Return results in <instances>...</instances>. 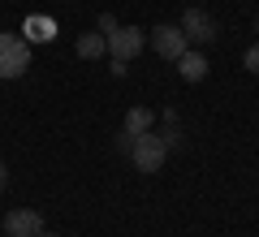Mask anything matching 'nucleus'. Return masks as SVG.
<instances>
[{"instance_id":"1","label":"nucleus","mask_w":259,"mask_h":237,"mask_svg":"<svg viewBox=\"0 0 259 237\" xmlns=\"http://www.w3.org/2000/svg\"><path fill=\"white\" fill-rule=\"evenodd\" d=\"M26 69H30V43L22 35H5V30H0V78L13 82V78H22Z\"/></svg>"},{"instance_id":"2","label":"nucleus","mask_w":259,"mask_h":237,"mask_svg":"<svg viewBox=\"0 0 259 237\" xmlns=\"http://www.w3.org/2000/svg\"><path fill=\"white\" fill-rule=\"evenodd\" d=\"M130 160H134V168L139 173H160L164 168V160H168V147H164V138L160 134H139L134 138V147H130Z\"/></svg>"},{"instance_id":"3","label":"nucleus","mask_w":259,"mask_h":237,"mask_svg":"<svg viewBox=\"0 0 259 237\" xmlns=\"http://www.w3.org/2000/svg\"><path fill=\"white\" fill-rule=\"evenodd\" d=\"M104 39H108L112 61H130V56H139V52H143V43H147V30H139V26H117L112 35H104Z\"/></svg>"},{"instance_id":"4","label":"nucleus","mask_w":259,"mask_h":237,"mask_svg":"<svg viewBox=\"0 0 259 237\" xmlns=\"http://www.w3.org/2000/svg\"><path fill=\"white\" fill-rule=\"evenodd\" d=\"M182 35L190 39V43L207 48V43H216V35H221V26H216V22L207 18L203 9H186V13H182Z\"/></svg>"},{"instance_id":"5","label":"nucleus","mask_w":259,"mask_h":237,"mask_svg":"<svg viewBox=\"0 0 259 237\" xmlns=\"http://www.w3.org/2000/svg\"><path fill=\"white\" fill-rule=\"evenodd\" d=\"M151 48H156L160 56H164V61H177V56L186 52V48H190V39L182 35V26H173V22H164V26H151Z\"/></svg>"},{"instance_id":"6","label":"nucleus","mask_w":259,"mask_h":237,"mask_svg":"<svg viewBox=\"0 0 259 237\" xmlns=\"http://www.w3.org/2000/svg\"><path fill=\"white\" fill-rule=\"evenodd\" d=\"M5 233L9 237H39L44 233V216L30 207H13L9 216H5Z\"/></svg>"},{"instance_id":"7","label":"nucleus","mask_w":259,"mask_h":237,"mask_svg":"<svg viewBox=\"0 0 259 237\" xmlns=\"http://www.w3.org/2000/svg\"><path fill=\"white\" fill-rule=\"evenodd\" d=\"M207 69H212V65H207L203 52H190V48H186V52L177 56V73H182V82H203Z\"/></svg>"},{"instance_id":"8","label":"nucleus","mask_w":259,"mask_h":237,"mask_svg":"<svg viewBox=\"0 0 259 237\" xmlns=\"http://www.w3.org/2000/svg\"><path fill=\"white\" fill-rule=\"evenodd\" d=\"M104 52H108V39H104L100 30H95V35H78V56H82V61H100Z\"/></svg>"},{"instance_id":"9","label":"nucleus","mask_w":259,"mask_h":237,"mask_svg":"<svg viewBox=\"0 0 259 237\" xmlns=\"http://www.w3.org/2000/svg\"><path fill=\"white\" fill-rule=\"evenodd\" d=\"M151 125H156V117H151L147 108H130V112H125V134H130V138H139V134H147Z\"/></svg>"},{"instance_id":"10","label":"nucleus","mask_w":259,"mask_h":237,"mask_svg":"<svg viewBox=\"0 0 259 237\" xmlns=\"http://www.w3.org/2000/svg\"><path fill=\"white\" fill-rule=\"evenodd\" d=\"M242 65H246L250 73H259V43H250V48H246V56H242Z\"/></svg>"},{"instance_id":"11","label":"nucleus","mask_w":259,"mask_h":237,"mask_svg":"<svg viewBox=\"0 0 259 237\" xmlns=\"http://www.w3.org/2000/svg\"><path fill=\"white\" fill-rule=\"evenodd\" d=\"M112 30H117V18H112V13H104V18H100V35H112Z\"/></svg>"},{"instance_id":"12","label":"nucleus","mask_w":259,"mask_h":237,"mask_svg":"<svg viewBox=\"0 0 259 237\" xmlns=\"http://www.w3.org/2000/svg\"><path fill=\"white\" fill-rule=\"evenodd\" d=\"M9 185V168H5V160H0V190Z\"/></svg>"},{"instance_id":"13","label":"nucleus","mask_w":259,"mask_h":237,"mask_svg":"<svg viewBox=\"0 0 259 237\" xmlns=\"http://www.w3.org/2000/svg\"><path fill=\"white\" fill-rule=\"evenodd\" d=\"M39 237H56V233H39Z\"/></svg>"},{"instance_id":"14","label":"nucleus","mask_w":259,"mask_h":237,"mask_svg":"<svg viewBox=\"0 0 259 237\" xmlns=\"http://www.w3.org/2000/svg\"><path fill=\"white\" fill-rule=\"evenodd\" d=\"M255 30H259V18H255Z\"/></svg>"}]
</instances>
